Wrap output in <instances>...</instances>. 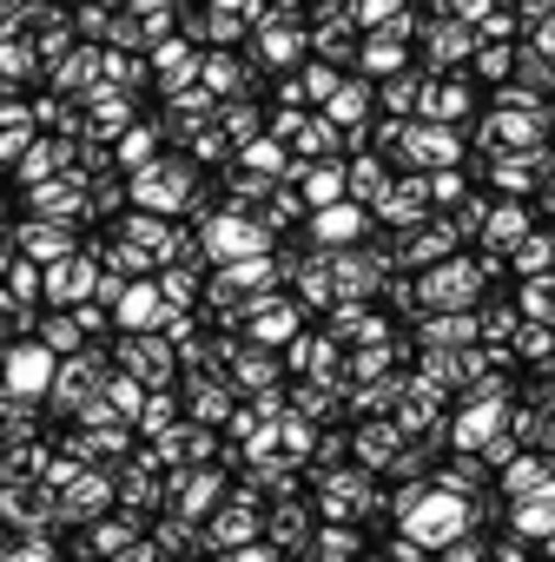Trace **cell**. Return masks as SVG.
Masks as SVG:
<instances>
[{
    "instance_id": "1",
    "label": "cell",
    "mask_w": 555,
    "mask_h": 562,
    "mask_svg": "<svg viewBox=\"0 0 555 562\" xmlns=\"http://www.w3.org/2000/svg\"><path fill=\"white\" fill-rule=\"evenodd\" d=\"M133 199H139L146 212H179V205L192 199V172H185V166H139Z\"/></svg>"
},
{
    "instance_id": "2",
    "label": "cell",
    "mask_w": 555,
    "mask_h": 562,
    "mask_svg": "<svg viewBox=\"0 0 555 562\" xmlns=\"http://www.w3.org/2000/svg\"><path fill=\"white\" fill-rule=\"evenodd\" d=\"M404 516H410V529H417L423 542H450V536L463 529V516H469V509H463L456 496H410V509H404Z\"/></svg>"
},
{
    "instance_id": "3",
    "label": "cell",
    "mask_w": 555,
    "mask_h": 562,
    "mask_svg": "<svg viewBox=\"0 0 555 562\" xmlns=\"http://www.w3.org/2000/svg\"><path fill=\"white\" fill-rule=\"evenodd\" d=\"M205 251L231 265V258L264 251V232H258V225H245V218H218V225H205Z\"/></svg>"
},
{
    "instance_id": "4",
    "label": "cell",
    "mask_w": 555,
    "mask_h": 562,
    "mask_svg": "<svg viewBox=\"0 0 555 562\" xmlns=\"http://www.w3.org/2000/svg\"><path fill=\"white\" fill-rule=\"evenodd\" d=\"M54 378V345H21L14 358H8V384L14 391H41Z\"/></svg>"
},
{
    "instance_id": "5",
    "label": "cell",
    "mask_w": 555,
    "mask_h": 562,
    "mask_svg": "<svg viewBox=\"0 0 555 562\" xmlns=\"http://www.w3.org/2000/svg\"><path fill=\"white\" fill-rule=\"evenodd\" d=\"M120 325H133V331H146V325H159L166 318V299L152 292V285H133V292H120Z\"/></svg>"
},
{
    "instance_id": "6",
    "label": "cell",
    "mask_w": 555,
    "mask_h": 562,
    "mask_svg": "<svg viewBox=\"0 0 555 562\" xmlns=\"http://www.w3.org/2000/svg\"><path fill=\"white\" fill-rule=\"evenodd\" d=\"M21 245H27V258H67V251H73V238H67L60 225H47V218H41V225H27V232H21Z\"/></svg>"
},
{
    "instance_id": "7",
    "label": "cell",
    "mask_w": 555,
    "mask_h": 562,
    "mask_svg": "<svg viewBox=\"0 0 555 562\" xmlns=\"http://www.w3.org/2000/svg\"><path fill=\"white\" fill-rule=\"evenodd\" d=\"M133 371H139V378L159 371V378H166V371H172V351H166L159 338H139V345H133Z\"/></svg>"
},
{
    "instance_id": "8",
    "label": "cell",
    "mask_w": 555,
    "mask_h": 562,
    "mask_svg": "<svg viewBox=\"0 0 555 562\" xmlns=\"http://www.w3.org/2000/svg\"><path fill=\"white\" fill-rule=\"evenodd\" d=\"M93 285V271L87 265H60V271H47V292H67L60 305H73V292H87Z\"/></svg>"
},
{
    "instance_id": "9",
    "label": "cell",
    "mask_w": 555,
    "mask_h": 562,
    "mask_svg": "<svg viewBox=\"0 0 555 562\" xmlns=\"http://www.w3.org/2000/svg\"><path fill=\"white\" fill-rule=\"evenodd\" d=\"M34 205H41V212H73V205H80V199H73V179L41 186V192H34Z\"/></svg>"
},
{
    "instance_id": "10",
    "label": "cell",
    "mask_w": 555,
    "mask_h": 562,
    "mask_svg": "<svg viewBox=\"0 0 555 562\" xmlns=\"http://www.w3.org/2000/svg\"><path fill=\"white\" fill-rule=\"evenodd\" d=\"M358 232V212H325L318 218V238H351Z\"/></svg>"
},
{
    "instance_id": "11",
    "label": "cell",
    "mask_w": 555,
    "mask_h": 562,
    "mask_svg": "<svg viewBox=\"0 0 555 562\" xmlns=\"http://www.w3.org/2000/svg\"><path fill=\"white\" fill-rule=\"evenodd\" d=\"M292 331V312H258V338H285Z\"/></svg>"
},
{
    "instance_id": "12",
    "label": "cell",
    "mask_w": 555,
    "mask_h": 562,
    "mask_svg": "<svg viewBox=\"0 0 555 562\" xmlns=\"http://www.w3.org/2000/svg\"><path fill=\"white\" fill-rule=\"evenodd\" d=\"M126 159H133V166H146V159H152V133H146V126H139V133H126Z\"/></svg>"
},
{
    "instance_id": "13",
    "label": "cell",
    "mask_w": 555,
    "mask_h": 562,
    "mask_svg": "<svg viewBox=\"0 0 555 562\" xmlns=\"http://www.w3.org/2000/svg\"><path fill=\"white\" fill-rule=\"evenodd\" d=\"M338 199V172H312V205H331Z\"/></svg>"
},
{
    "instance_id": "14",
    "label": "cell",
    "mask_w": 555,
    "mask_h": 562,
    "mask_svg": "<svg viewBox=\"0 0 555 562\" xmlns=\"http://www.w3.org/2000/svg\"><path fill=\"white\" fill-rule=\"evenodd\" d=\"M47 345H60V351H73V345H80V331H73V325H47Z\"/></svg>"
},
{
    "instance_id": "15",
    "label": "cell",
    "mask_w": 555,
    "mask_h": 562,
    "mask_svg": "<svg viewBox=\"0 0 555 562\" xmlns=\"http://www.w3.org/2000/svg\"><path fill=\"white\" fill-rule=\"evenodd\" d=\"M245 159H251V166H264V172H271V166H278V146H245Z\"/></svg>"
}]
</instances>
